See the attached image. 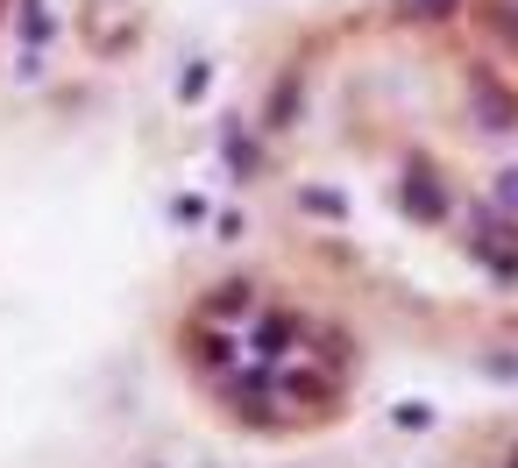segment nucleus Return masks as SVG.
<instances>
[{
	"mask_svg": "<svg viewBox=\"0 0 518 468\" xmlns=\"http://www.w3.org/2000/svg\"><path fill=\"white\" fill-rule=\"evenodd\" d=\"M405 206H419L426 220H440V213H448V199H440V192H433L426 178H412V185H405Z\"/></svg>",
	"mask_w": 518,
	"mask_h": 468,
	"instance_id": "f257e3e1",
	"label": "nucleus"
},
{
	"mask_svg": "<svg viewBox=\"0 0 518 468\" xmlns=\"http://www.w3.org/2000/svg\"><path fill=\"white\" fill-rule=\"evenodd\" d=\"M291 100H306V86H299V78H284V86H277V107H270L277 121H270V128H284V114H291Z\"/></svg>",
	"mask_w": 518,
	"mask_h": 468,
	"instance_id": "f03ea898",
	"label": "nucleus"
},
{
	"mask_svg": "<svg viewBox=\"0 0 518 468\" xmlns=\"http://www.w3.org/2000/svg\"><path fill=\"white\" fill-rule=\"evenodd\" d=\"M405 15H419V22H433V15H448V8H462V0H398Z\"/></svg>",
	"mask_w": 518,
	"mask_h": 468,
	"instance_id": "7ed1b4c3",
	"label": "nucleus"
},
{
	"mask_svg": "<svg viewBox=\"0 0 518 468\" xmlns=\"http://www.w3.org/2000/svg\"><path fill=\"white\" fill-rule=\"evenodd\" d=\"M504 199H511V206H518V171H511V178H504Z\"/></svg>",
	"mask_w": 518,
	"mask_h": 468,
	"instance_id": "20e7f679",
	"label": "nucleus"
}]
</instances>
